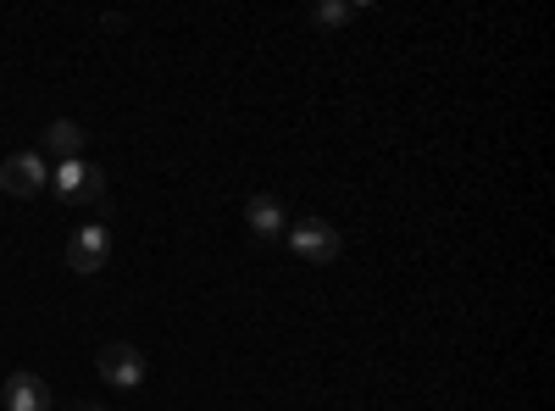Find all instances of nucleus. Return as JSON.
I'll use <instances>...</instances> for the list:
<instances>
[{
	"instance_id": "nucleus-1",
	"label": "nucleus",
	"mask_w": 555,
	"mask_h": 411,
	"mask_svg": "<svg viewBox=\"0 0 555 411\" xmlns=\"http://www.w3.org/2000/svg\"><path fill=\"white\" fill-rule=\"evenodd\" d=\"M51 190L67 201V206H101L106 211V172L95 167V162H62L56 172H51Z\"/></svg>"
},
{
	"instance_id": "nucleus-2",
	"label": "nucleus",
	"mask_w": 555,
	"mask_h": 411,
	"mask_svg": "<svg viewBox=\"0 0 555 411\" xmlns=\"http://www.w3.org/2000/svg\"><path fill=\"white\" fill-rule=\"evenodd\" d=\"M289 251H295L300 261H311V267H328V261L345 256V234H339L334 222H322V217H300V222L289 228Z\"/></svg>"
},
{
	"instance_id": "nucleus-3",
	"label": "nucleus",
	"mask_w": 555,
	"mask_h": 411,
	"mask_svg": "<svg viewBox=\"0 0 555 411\" xmlns=\"http://www.w3.org/2000/svg\"><path fill=\"white\" fill-rule=\"evenodd\" d=\"M112 261V228L106 222H83L78 234L67 240V267L73 272H101Z\"/></svg>"
},
{
	"instance_id": "nucleus-4",
	"label": "nucleus",
	"mask_w": 555,
	"mask_h": 411,
	"mask_svg": "<svg viewBox=\"0 0 555 411\" xmlns=\"http://www.w3.org/2000/svg\"><path fill=\"white\" fill-rule=\"evenodd\" d=\"M95 368H101V378H106L112 389H139V384H145V356H139L133 345H122V339L101 345Z\"/></svg>"
},
{
	"instance_id": "nucleus-5",
	"label": "nucleus",
	"mask_w": 555,
	"mask_h": 411,
	"mask_svg": "<svg viewBox=\"0 0 555 411\" xmlns=\"http://www.w3.org/2000/svg\"><path fill=\"white\" fill-rule=\"evenodd\" d=\"M0 190L17 195V201H28V195H39V190H51V172H44V162H39L34 151H17V156L0 162Z\"/></svg>"
},
{
	"instance_id": "nucleus-6",
	"label": "nucleus",
	"mask_w": 555,
	"mask_h": 411,
	"mask_svg": "<svg viewBox=\"0 0 555 411\" xmlns=\"http://www.w3.org/2000/svg\"><path fill=\"white\" fill-rule=\"evenodd\" d=\"M0 400H7V411H51V384L39 373H12Z\"/></svg>"
},
{
	"instance_id": "nucleus-7",
	"label": "nucleus",
	"mask_w": 555,
	"mask_h": 411,
	"mask_svg": "<svg viewBox=\"0 0 555 411\" xmlns=\"http://www.w3.org/2000/svg\"><path fill=\"white\" fill-rule=\"evenodd\" d=\"M245 222H250L256 240H272V234H284V228H289V211H284V201H278V195H250Z\"/></svg>"
},
{
	"instance_id": "nucleus-8",
	"label": "nucleus",
	"mask_w": 555,
	"mask_h": 411,
	"mask_svg": "<svg viewBox=\"0 0 555 411\" xmlns=\"http://www.w3.org/2000/svg\"><path fill=\"white\" fill-rule=\"evenodd\" d=\"M44 151H56L62 162H78V151H83V128H78L73 117H56L51 128H44Z\"/></svg>"
},
{
	"instance_id": "nucleus-9",
	"label": "nucleus",
	"mask_w": 555,
	"mask_h": 411,
	"mask_svg": "<svg viewBox=\"0 0 555 411\" xmlns=\"http://www.w3.org/2000/svg\"><path fill=\"white\" fill-rule=\"evenodd\" d=\"M350 17H356V7H345V0H328V7L311 12V23H322V28H339V23H350Z\"/></svg>"
},
{
	"instance_id": "nucleus-10",
	"label": "nucleus",
	"mask_w": 555,
	"mask_h": 411,
	"mask_svg": "<svg viewBox=\"0 0 555 411\" xmlns=\"http://www.w3.org/2000/svg\"><path fill=\"white\" fill-rule=\"evenodd\" d=\"M83 411H95V406H83Z\"/></svg>"
}]
</instances>
